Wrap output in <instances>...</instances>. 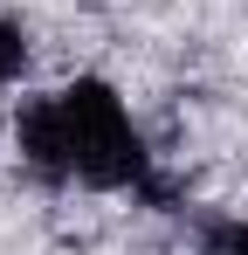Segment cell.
I'll return each mask as SVG.
<instances>
[{
  "label": "cell",
  "instance_id": "obj_4",
  "mask_svg": "<svg viewBox=\"0 0 248 255\" xmlns=\"http://www.w3.org/2000/svg\"><path fill=\"white\" fill-rule=\"evenodd\" d=\"M221 249H228V255H248V221H235V228L221 235Z\"/></svg>",
  "mask_w": 248,
  "mask_h": 255
},
{
  "label": "cell",
  "instance_id": "obj_1",
  "mask_svg": "<svg viewBox=\"0 0 248 255\" xmlns=\"http://www.w3.org/2000/svg\"><path fill=\"white\" fill-rule=\"evenodd\" d=\"M55 111H62L69 179H83V186H131V179H145V145H138V131H131L111 83L76 76L69 90H55Z\"/></svg>",
  "mask_w": 248,
  "mask_h": 255
},
{
  "label": "cell",
  "instance_id": "obj_2",
  "mask_svg": "<svg viewBox=\"0 0 248 255\" xmlns=\"http://www.w3.org/2000/svg\"><path fill=\"white\" fill-rule=\"evenodd\" d=\"M21 152H28V166L41 179H69V145H62V111H55V97H41L21 111Z\"/></svg>",
  "mask_w": 248,
  "mask_h": 255
},
{
  "label": "cell",
  "instance_id": "obj_3",
  "mask_svg": "<svg viewBox=\"0 0 248 255\" xmlns=\"http://www.w3.org/2000/svg\"><path fill=\"white\" fill-rule=\"evenodd\" d=\"M21 69H28V35H21L14 21H0V83L21 76Z\"/></svg>",
  "mask_w": 248,
  "mask_h": 255
}]
</instances>
